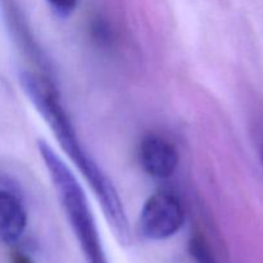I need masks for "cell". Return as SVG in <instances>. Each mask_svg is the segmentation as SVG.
I'll use <instances>...</instances> for the list:
<instances>
[{
    "mask_svg": "<svg viewBox=\"0 0 263 263\" xmlns=\"http://www.w3.org/2000/svg\"><path fill=\"white\" fill-rule=\"evenodd\" d=\"M20 82L28 99L50 126L64 153L71 158L72 163L81 171L84 179L91 186L117 240L123 247L130 246L133 236L122 200L112 181L82 145L50 76L25 71L20 74Z\"/></svg>",
    "mask_w": 263,
    "mask_h": 263,
    "instance_id": "1",
    "label": "cell"
},
{
    "mask_svg": "<svg viewBox=\"0 0 263 263\" xmlns=\"http://www.w3.org/2000/svg\"><path fill=\"white\" fill-rule=\"evenodd\" d=\"M37 149L86 263H108L89 200L76 176L46 141L39 140Z\"/></svg>",
    "mask_w": 263,
    "mask_h": 263,
    "instance_id": "2",
    "label": "cell"
},
{
    "mask_svg": "<svg viewBox=\"0 0 263 263\" xmlns=\"http://www.w3.org/2000/svg\"><path fill=\"white\" fill-rule=\"evenodd\" d=\"M185 222L181 200L171 192L154 193L143 205L139 216L138 230L148 240H166L176 235Z\"/></svg>",
    "mask_w": 263,
    "mask_h": 263,
    "instance_id": "3",
    "label": "cell"
},
{
    "mask_svg": "<svg viewBox=\"0 0 263 263\" xmlns=\"http://www.w3.org/2000/svg\"><path fill=\"white\" fill-rule=\"evenodd\" d=\"M179 151L161 135H146L139 145V162L144 171L156 179H168L179 167Z\"/></svg>",
    "mask_w": 263,
    "mask_h": 263,
    "instance_id": "4",
    "label": "cell"
},
{
    "mask_svg": "<svg viewBox=\"0 0 263 263\" xmlns=\"http://www.w3.org/2000/svg\"><path fill=\"white\" fill-rule=\"evenodd\" d=\"M0 9H2L3 17H4L5 25H7L8 31L12 35L13 40L17 43L21 50L25 51L39 67L44 71V74L49 76L46 73V61L44 59L43 53L40 51V48L36 44L33 39L32 32L27 25L25 14L21 10V7L15 0H0Z\"/></svg>",
    "mask_w": 263,
    "mask_h": 263,
    "instance_id": "5",
    "label": "cell"
},
{
    "mask_svg": "<svg viewBox=\"0 0 263 263\" xmlns=\"http://www.w3.org/2000/svg\"><path fill=\"white\" fill-rule=\"evenodd\" d=\"M27 226V213L13 193L0 190V240L13 244L20 240Z\"/></svg>",
    "mask_w": 263,
    "mask_h": 263,
    "instance_id": "6",
    "label": "cell"
},
{
    "mask_svg": "<svg viewBox=\"0 0 263 263\" xmlns=\"http://www.w3.org/2000/svg\"><path fill=\"white\" fill-rule=\"evenodd\" d=\"M187 249L192 258L197 263H218L210 241L202 233L193 234L189 239Z\"/></svg>",
    "mask_w": 263,
    "mask_h": 263,
    "instance_id": "7",
    "label": "cell"
},
{
    "mask_svg": "<svg viewBox=\"0 0 263 263\" xmlns=\"http://www.w3.org/2000/svg\"><path fill=\"white\" fill-rule=\"evenodd\" d=\"M51 9L59 17H68L74 12L79 0H46Z\"/></svg>",
    "mask_w": 263,
    "mask_h": 263,
    "instance_id": "8",
    "label": "cell"
},
{
    "mask_svg": "<svg viewBox=\"0 0 263 263\" xmlns=\"http://www.w3.org/2000/svg\"><path fill=\"white\" fill-rule=\"evenodd\" d=\"M10 263H33L30 257L21 251H13L10 253Z\"/></svg>",
    "mask_w": 263,
    "mask_h": 263,
    "instance_id": "9",
    "label": "cell"
},
{
    "mask_svg": "<svg viewBox=\"0 0 263 263\" xmlns=\"http://www.w3.org/2000/svg\"><path fill=\"white\" fill-rule=\"evenodd\" d=\"M261 161H262V166H263V146L261 149Z\"/></svg>",
    "mask_w": 263,
    "mask_h": 263,
    "instance_id": "10",
    "label": "cell"
}]
</instances>
